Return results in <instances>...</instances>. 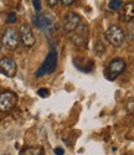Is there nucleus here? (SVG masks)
Instances as JSON below:
<instances>
[{"label":"nucleus","mask_w":134,"mask_h":155,"mask_svg":"<svg viewBox=\"0 0 134 155\" xmlns=\"http://www.w3.org/2000/svg\"><path fill=\"white\" fill-rule=\"evenodd\" d=\"M44 149L41 147H29L20 151V155H42Z\"/></svg>","instance_id":"12"},{"label":"nucleus","mask_w":134,"mask_h":155,"mask_svg":"<svg viewBox=\"0 0 134 155\" xmlns=\"http://www.w3.org/2000/svg\"><path fill=\"white\" fill-rule=\"evenodd\" d=\"M63 153H65V151H63L62 148H56V149H55V154H56V155H63Z\"/></svg>","instance_id":"20"},{"label":"nucleus","mask_w":134,"mask_h":155,"mask_svg":"<svg viewBox=\"0 0 134 155\" xmlns=\"http://www.w3.org/2000/svg\"><path fill=\"white\" fill-rule=\"evenodd\" d=\"M32 5H34V9L37 14L41 12V0H32Z\"/></svg>","instance_id":"16"},{"label":"nucleus","mask_w":134,"mask_h":155,"mask_svg":"<svg viewBox=\"0 0 134 155\" xmlns=\"http://www.w3.org/2000/svg\"><path fill=\"white\" fill-rule=\"evenodd\" d=\"M56 67H57V51H56L55 47H51L45 61L42 62L41 66L39 67L35 76L36 77H42V76H46V74H51L52 72H55Z\"/></svg>","instance_id":"1"},{"label":"nucleus","mask_w":134,"mask_h":155,"mask_svg":"<svg viewBox=\"0 0 134 155\" xmlns=\"http://www.w3.org/2000/svg\"><path fill=\"white\" fill-rule=\"evenodd\" d=\"M106 52V46L103 45V42L101 41V40H98L97 41V44L95 45V54L97 55V56H102L103 54Z\"/></svg>","instance_id":"13"},{"label":"nucleus","mask_w":134,"mask_h":155,"mask_svg":"<svg viewBox=\"0 0 134 155\" xmlns=\"http://www.w3.org/2000/svg\"><path fill=\"white\" fill-rule=\"evenodd\" d=\"M61 2H62V4L65 6H70V5H72L76 2V0H61Z\"/></svg>","instance_id":"19"},{"label":"nucleus","mask_w":134,"mask_h":155,"mask_svg":"<svg viewBox=\"0 0 134 155\" xmlns=\"http://www.w3.org/2000/svg\"><path fill=\"white\" fill-rule=\"evenodd\" d=\"M79 24H81V16L76 12H69L63 20V30L67 34H71L78 28Z\"/></svg>","instance_id":"8"},{"label":"nucleus","mask_w":134,"mask_h":155,"mask_svg":"<svg viewBox=\"0 0 134 155\" xmlns=\"http://www.w3.org/2000/svg\"><path fill=\"white\" fill-rule=\"evenodd\" d=\"M6 22H9V24L16 22V15L14 14V12H9V14H8V16H6Z\"/></svg>","instance_id":"17"},{"label":"nucleus","mask_w":134,"mask_h":155,"mask_svg":"<svg viewBox=\"0 0 134 155\" xmlns=\"http://www.w3.org/2000/svg\"><path fill=\"white\" fill-rule=\"evenodd\" d=\"M37 94L40 97H42V98H46V97L50 96V91H49L47 88H40L39 91H37Z\"/></svg>","instance_id":"15"},{"label":"nucleus","mask_w":134,"mask_h":155,"mask_svg":"<svg viewBox=\"0 0 134 155\" xmlns=\"http://www.w3.org/2000/svg\"><path fill=\"white\" fill-rule=\"evenodd\" d=\"M120 19L124 22H129L134 20V2H130L123 6L122 14H120Z\"/></svg>","instance_id":"11"},{"label":"nucleus","mask_w":134,"mask_h":155,"mask_svg":"<svg viewBox=\"0 0 134 155\" xmlns=\"http://www.w3.org/2000/svg\"><path fill=\"white\" fill-rule=\"evenodd\" d=\"M120 6H122V0H111L109 4H108V8L113 11L118 10Z\"/></svg>","instance_id":"14"},{"label":"nucleus","mask_w":134,"mask_h":155,"mask_svg":"<svg viewBox=\"0 0 134 155\" xmlns=\"http://www.w3.org/2000/svg\"><path fill=\"white\" fill-rule=\"evenodd\" d=\"M0 71L6 77H15L16 71H18L15 61L10 57H3L0 60Z\"/></svg>","instance_id":"10"},{"label":"nucleus","mask_w":134,"mask_h":155,"mask_svg":"<svg viewBox=\"0 0 134 155\" xmlns=\"http://www.w3.org/2000/svg\"><path fill=\"white\" fill-rule=\"evenodd\" d=\"M87 38H88V28L85 24H79L78 28L73 31L72 35V42L76 46H86L87 45Z\"/></svg>","instance_id":"7"},{"label":"nucleus","mask_w":134,"mask_h":155,"mask_svg":"<svg viewBox=\"0 0 134 155\" xmlns=\"http://www.w3.org/2000/svg\"><path fill=\"white\" fill-rule=\"evenodd\" d=\"M34 26L40 31H47L55 22V18L51 14H37L32 18Z\"/></svg>","instance_id":"5"},{"label":"nucleus","mask_w":134,"mask_h":155,"mask_svg":"<svg viewBox=\"0 0 134 155\" xmlns=\"http://www.w3.org/2000/svg\"><path fill=\"white\" fill-rule=\"evenodd\" d=\"M19 34H20V41L22 42V45L25 47H32L35 45V36L32 34L31 28L28 24L21 25Z\"/></svg>","instance_id":"9"},{"label":"nucleus","mask_w":134,"mask_h":155,"mask_svg":"<svg viewBox=\"0 0 134 155\" xmlns=\"http://www.w3.org/2000/svg\"><path fill=\"white\" fill-rule=\"evenodd\" d=\"M126 70V62L122 58H114L109 62L108 67H107L106 76L109 81H114L119 74H122L123 71Z\"/></svg>","instance_id":"4"},{"label":"nucleus","mask_w":134,"mask_h":155,"mask_svg":"<svg viewBox=\"0 0 134 155\" xmlns=\"http://www.w3.org/2000/svg\"><path fill=\"white\" fill-rule=\"evenodd\" d=\"M18 102V96L11 92V91H5L0 93V112H9L16 106Z\"/></svg>","instance_id":"6"},{"label":"nucleus","mask_w":134,"mask_h":155,"mask_svg":"<svg viewBox=\"0 0 134 155\" xmlns=\"http://www.w3.org/2000/svg\"><path fill=\"white\" fill-rule=\"evenodd\" d=\"M2 44L5 48L10 51L16 50L18 46L20 45V34L15 29H6L2 36Z\"/></svg>","instance_id":"2"},{"label":"nucleus","mask_w":134,"mask_h":155,"mask_svg":"<svg viewBox=\"0 0 134 155\" xmlns=\"http://www.w3.org/2000/svg\"><path fill=\"white\" fill-rule=\"evenodd\" d=\"M106 38L112 46L120 47L124 42V32L118 25H111L106 31Z\"/></svg>","instance_id":"3"},{"label":"nucleus","mask_w":134,"mask_h":155,"mask_svg":"<svg viewBox=\"0 0 134 155\" xmlns=\"http://www.w3.org/2000/svg\"><path fill=\"white\" fill-rule=\"evenodd\" d=\"M59 2H60V0H46V3H47V5H49L50 8H55V6H57Z\"/></svg>","instance_id":"18"}]
</instances>
